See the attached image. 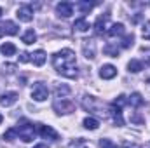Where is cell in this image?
Listing matches in <instances>:
<instances>
[{
    "label": "cell",
    "mask_w": 150,
    "mask_h": 148,
    "mask_svg": "<svg viewBox=\"0 0 150 148\" xmlns=\"http://www.w3.org/2000/svg\"><path fill=\"white\" fill-rule=\"evenodd\" d=\"M127 70L133 72V73H138V72L143 70V63H142L140 59H131V61L127 63Z\"/></svg>",
    "instance_id": "17"
},
{
    "label": "cell",
    "mask_w": 150,
    "mask_h": 148,
    "mask_svg": "<svg viewBox=\"0 0 150 148\" xmlns=\"http://www.w3.org/2000/svg\"><path fill=\"white\" fill-rule=\"evenodd\" d=\"M16 101H18V92H14V91H7L0 96V105L2 106H12Z\"/></svg>",
    "instance_id": "8"
},
{
    "label": "cell",
    "mask_w": 150,
    "mask_h": 148,
    "mask_svg": "<svg viewBox=\"0 0 150 148\" xmlns=\"http://www.w3.org/2000/svg\"><path fill=\"white\" fill-rule=\"evenodd\" d=\"M37 131L38 134L45 140H52V141H58L59 140V134L51 127V125H44V124H37Z\"/></svg>",
    "instance_id": "5"
},
{
    "label": "cell",
    "mask_w": 150,
    "mask_h": 148,
    "mask_svg": "<svg viewBox=\"0 0 150 148\" xmlns=\"http://www.w3.org/2000/svg\"><path fill=\"white\" fill-rule=\"evenodd\" d=\"M68 148H89V147H87V143H86L82 138H79V140L72 141V143L68 145Z\"/></svg>",
    "instance_id": "27"
},
{
    "label": "cell",
    "mask_w": 150,
    "mask_h": 148,
    "mask_svg": "<svg viewBox=\"0 0 150 148\" xmlns=\"http://www.w3.org/2000/svg\"><path fill=\"white\" fill-rule=\"evenodd\" d=\"M21 40H23L26 45H30V44H33V42L37 40V35H35V32H33V30H26Z\"/></svg>",
    "instance_id": "22"
},
{
    "label": "cell",
    "mask_w": 150,
    "mask_h": 148,
    "mask_svg": "<svg viewBox=\"0 0 150 148\" xmlns=\"http://www.w3.org/2000/svg\"><path fill=\"white\" fill-rule=\"evenodd\" d=\"M30 61V54L28 52H21L19 54V63H28Z\"/></svg>",
    "instance_id": "30"
},
{
    "label": "cell",
    "mask_w": 150,
    "mask_h": 148,
    "mask_svg": "<svg viewBox=\"0 0 150 148\" xmlns=\"http://www.w3.org/2000/svg\"><path fill=\"white\" fill-rule=\"evenodd\" d=\"M142 35L145 40H150V21H147L145 25H143V28H142Z\"/></svg>",
    "instance_id": "29"
},
{
    "label": "cell",
    "mask_w": 150,
    "mask_h": 148,
    "mask_svg": "<svg viewBox=\"0 0 150 148\" xmlns=\"http://www.w3.org/2000/svg\"><path fill=\"white\" fill-rule=\"evenodd\" d=\"M110 113H112V118L113 122H115V125H124V118H122V108L120 106H115V105H112L110 106Z\"/></svg>",
    "instance_id": "11"
},
{
    "label": "cell",
    "mask_w": 150,
    "mask_h": 148,
    "mask_svg": "<svg viewBox=\"0 0 150 148\" xmlns=\"http://www.w3.org/2000/svg\"><path fill=\"white\" fill-rule=\"evenodd\" d=\"M84 127L86 129H89V131H94V129H98L100 127V122L96 120V118H93V117H87V118H84Z\"/></svg>",
    "instance_id": "21"
},
{
    "label": "cell",
    "mask_w": 150,
    "mask_h": 148,
    "mask_svg": "<svg viewBox=\"0 0 150 148\" xmlns=\"http://www.w3.org/2000/svg\"><path fill=\"white\" fill-rule=\"evenodd\" d=\"M0 51H2L4 56H14V54H16V45L11 44V42H5V44L0 47Z\"/></svg>",
    "instance_id": "18"
},
{
    "label": "cell",
    "mask_w": 150,
    "mask_h": 148,
    "mask_svg": "<svg viewBox=\"0 0 150 148\" xmlns=\"http://www.w3.org/2000/svg\"><path fill=\"white\" fill-rule=\"evenodd\" d=\"M47 96H49V89H47V85L42 84V82H35L33 87H32V98H33L35 101H45Z\"/></svg>",
    "instance_id": "3"
},
{
    "label": "cell",
    "mask_w": 150,
    "mask_h": 148,
    "mask_svg": "<svg viewBox=\"0 0 150 148\" xmlns=\"http://www.w3.org/2000/svg\"><path fill=\"white\" fill-rule=\"evenodd\" d=\"M16 136H18L16 127H11V129H7V131L4 132V140H5V141H12V140H16Z\"/></svg>",
    "instance_id": "24"
},
{
    "label": "cell",
    "mask_w": 150,
    "mask_h": 148,
    "mask_svg": "<svg viewBox=\"0 0 150 148\" xmlns=\"http://www.w3.org/2000/svg\"><path fill=\"white\" fill-rule=\"evenodd\" d=\"M0 14H2V9H0Z\"/></svg>",
    "instance_id": "37"
},
{
    "label": "cell",
    "mask_w": 150,
    "mask_h": 148,
    "mask_svg": "<svg viewBox=\"0 0 150 148\" xmlns=\"http://www.w3.org/2000/svg\"><path fill=\"white\" fill-rule=\"evenodd\" d=\"M2 120H4V117H2V115H0V124H2Z\"/></svg>",
    "instance_id": "36"
},
{
    "label": "cell",
    "mask_w": 150,
    "mask_h": 148,
    "mask_svg": "<svg viewBox=\"0 0 150 148\" xmlns=\"http://www.w3.org/2000/svg\"><path fill=\"white\" fill-rule=\"evenodd\" d=\"M16 16L19 18V21L30 23V21L33 19V9H32V5H21V7L18 9V14H16Z\"/></svg>",
    "instance_id": "7"
},
{
    "label": "cell",
    "mask_w": 150,
    "mask_h": 148,
    "mask_svg": "<svg viewBox=\"0 0 150 148\" xmlns=\"http://www.w3.org/2000/svg\"><path fill=\"white\" fill-rule=\"evenodd\" d=\"M100 147L101 148H119L117 143H113L112 140H108V138H101L100 140Z\"/></svg>",
    "instance_id": "25"
},
{
    "label": "cell",
    "mask_w": 150,
    "mask_h": 148,
    "mask_svg": "<svg viewBox=\"0 0 150 148\" xmlns=\"http://www.w3.org/2000/svg\"><path fill=\"white\" fill-rule=\"evenodd\" d=\"M56 12L59 18H70L74 14V4L72 2H61L56 5Z\"/></svg>",
    "instance_id": "6"
},
{
    "label": "cell",
    "mask_w": 150,
    "mask_h": 148,
    "mask_svg": "<svg viewBox=\"0 0 150 148\" xmlns=\"http://www.w3.org/2000/svg\"><path fill=\"white\" fill-rule=\"evenodd\" d=\"M33 148H49V147H47L45 143H40V145H35V147H33Z\"/></svg>",
    "instance_id": "34"
},
{
    "label": "cell",
    "mask_w": 150,
    "mask_h": 148,
    "mask_svg": "<svg viewBox=\"0 0 150 148\" xmlns=\"http://www.w3.org/2000/svg\"><path fill=\"white\" fill-rule=\"evenodd\" d=\"M74 28L77 32H87V30H89V23H87L86 18H80V19H77L74 23Z\"/></svg>",
    "instance_id": "19"
},
{
    "label": "cell",
    "mask_w": 150,
    "mask_h": 148,
    "mask_svg": "<svg viewBox=\"0 0 150 148\" xmlns=\"http://www.w3.org/2000/svg\"><path fill=\"white\" fill-rule=\"evenodd\" d=\"M122 33H124V25H122V23H115L110 28H107V35H108V37H119V35H122Z\"/></svg>",
    "instance_id": "14"
},
{
    "label": "cell",
    "mask_w": 150,
    "mask_h": 148,
    "mask_svg": "<svg viewBox=\"0 0 150 148\" xmlns=\"http://www.w3.org/2000/svg\"><path fill=\"white\" fill-rule=\"evenodd\" d=\"M93 5H94V4H91V2H79V7H80V12H82V14H87V12L93 9Z\"/></svg>",
    "instance_id": "28"
},
{
    "label": "cell",
    "mask_w": 150,
    "mask_h": 148,
    "mask_svg": "<svg viewBox=\"0 0 150 148\" xmlns=\"http://www.w3.org/2000/svg\"><path fill=\"white\" fill-rule=\"evenodd\" d=\"M127 105H131V106H142L143 105V98H142V94L140 92H133L129 98H127Z\"/></svg>",
    "instance_id": "15"
},
{
    "label": "cell",
    "mask_w": 150,
    "mask_h": 148,
    "mask_svg": "<svg viewBox=\"0 0 150 148\" xmlns=\"http://www.w3.org/2000/svg\"><path fill=\"white\" fill-rule=\"evenodd\" d=\"M115 75H117V68H115L113 65H103V66L100 68V77L105 78V80H110Z\"/></svg>",
    "instance_id": "9"
},
{
    "label": "cell",
    "mask_w": 150,
    "mask_h": 148,
    "mask_svg": "<svg viewBox=\"0 0 150 148\" xmlns=\"http://www.w3.org/2000/svg\"><path fill=\"white\" fill-rule=\"evenodd\" d=\"M103 52H105L107 56H110V58H117V56H119V49H117V45H107V47L103 49Z\"/></svg>",
    "instance_id": "23"
},
{
    "label": "cell",
    "mask_w": 150,
    "mask_h": 148,
    "mask_svg": "<svg viewBox=\"0 0 150 148\" xmlns=\"http://www.w3.org/2000/svg\"><path fill=\"white\" fill-rule=\"evenodd\" d=\"M52 66L58 73L67 78H77V61L72 49H61L52 56Z\"/></svg>",
    "instance_id": "1"
},
{
    "label": "cell",
    "mask_w": 150,
    "mask_h": 148,
    "mask_svg": "<svg viewBox=\"0 0 150 148\" xmlns=\"http://www.w3.org/2000/svg\"><path fill=\"white\" fill-rule=\"evenodd\" d=\"M30 61L35 65V66H42L44 63H45V52L42 51V49H38L35 52H32L30 54Z\"/></svg>",
    "instance_id": "12"
},
{
    "label": "cell",
    "mask_w": 150,
    "mask_h": 148,
    "mask_svg": "<svg viewBox=\"0 0 150 148\" xmlns=\"http://www.w3.org/2000/svg\"><path fill=\"white\" fill-rule=\"evenodd\" d=\"M52 108L58 111V113H72V111L75 110V105L70 99L63 98V99H56L54 105H52Z\"/></svg>",
    "instance_id": "4"
},
{
    "label": "cell",
    "mask_w": 150,
    "mask_h": 148,
    "mask_svg": "<svg viewBox=\"0 0 150 148\" xmlns=\"http://www.w3.org/2000/svg\"><path fill=\"white\" fill-rule=\"evenodd\" d=\"M131 120H133V122H136V124H142L145 118H143V117H140V115H134V117H131Z\"/></svg>",
    "instance_id": "32"
},
{
    "label": "cell",
    "mask_w": 150,
    "mask_h": 148,
    "mask_svg": "<svg viewBox=\"0 0 150 148\" xmlns=\"http://www.w3.org/2000/svg\"><path fill=\"white\" fill-rule=\"evenodd\" d=\"M108 18H110V14H103V16H100L98 19H96V23H94V30H96V33H107V21H108Z\"/></svg>",
    "instance_id": "10"
},
{
    "label": "cell",
    "mask_w": 150,
    "mask_h": 148,
    "mask_svg": "<svg viewBox=\"0 0 150 148\" xmlns=\"http://www.w3.org/2000/svg\"><path fill=\"white\" fill-rule=\"evenodd\" d=\"M4 33H5V32H4V28H2V26H0V37H2V35H4Z\"/></svg>",
    "instance_id": "35"
},
{
    "label": "cell",
    "mask_w": 150,
    "mask_h": 148,
    "mask_svg": "<svg viewBox=\"0 0 150 148\" xmlns=\"http://www.w3.org/2000/svg\"><path fill=\"white\" fill-rule=\"evenodd\" d=\"M70 94V87L68 85H65V84H58L56 85V98L58 99H63V98H67Z\"/></svg>",
    "instance_id": "16"
},
{
    "label": "cell",
    "mask_w": 150,
    "mask_h": 148,
    "mask_svg": "<svg viewBox=\"0 0 150 148\" xmlns=\"http://www.w3.org/2000/svg\"><path fill=\"white\" fill-rule=\"evenodd\" d=\"M122 148H142L138 143H129V141H126L124 145H122Z\"/></svg>",
    "instance_id": "31"
},
{
    "label": "cell",
    "mask_w": 150,
    "mask_h": 148,
    "mask_svg": "<svg viewBox=\"0 0 150 148\" xmlns=\"http://www.w3.org/2000/svg\"><path fill=\"white\" fill-rule=\"evenodd\" d=\"M16 132H18L19 140H23L25 143L33 141V138H35V134H37L35 125H33L32 122H28V120H21V122L18 124V127H16Z\"/></svg>",
    "instance_id": "2"
},
{
    "label": "cell",
    "mask_w": 150,
    "mask_h": 148,
    "mask_svg": "<svg viewBox=\"0 0 150 148\" xmlns=\"http://www.w3.org/2000/svg\"><path fill=\"white\" fill-rule=\"evenodd\" d=\"M145 54H147V56H145V65H147V66H150V51H147Z\"/></svg>",
    "instance_id": "33"
},
{
    "label": "cell",
    "mask_w": 150,
    "mask_h": 148,
    "mask_svg": "<svg viewBox=\"0 0 150 148\" xmlns=\"http://www.w3.org/2000/svg\"><path fill=\"white\" fill-rule=\"evenodd\" d=\"M82 49H84V56H86L87 59H93V58L96 56V47H94V42H91V40H84Z\"/></svg>",
    "instance_id": "13"
},
{
    "label": "cell",
    "mask_w": 150,
    "mask_h": 148,
    "mask_svg": "<svg viewBox=\"0 0 150 148\" xmlns=\"http://www.w3.org/2000/svg\"><path fill=\"white\" fill-rule=\"evenodd\" d=\"M2 28H4V32L9 33V35H16V33H18V25L12 23V21H5V23L2 25Z\"/></svg>",
    "instance_id": "20"
},
{
    "label": "cell",
    "mask_w": 150,
    "mask_h": 148,
    "mask_svg": "<svg viewBox=\"0 0 150 148\" xmlns=\"http://www.w3.org/2000/svg\"><path fill=\"white\" fill-rule=\"evenodd\" d=\"M133 42H134V35L131 33V35H126V37L122 38V42H120V45H122L124 49H127V47H131V45H133Z\"/></svg>",
    "instance_id": "26"
}]
</instances>
